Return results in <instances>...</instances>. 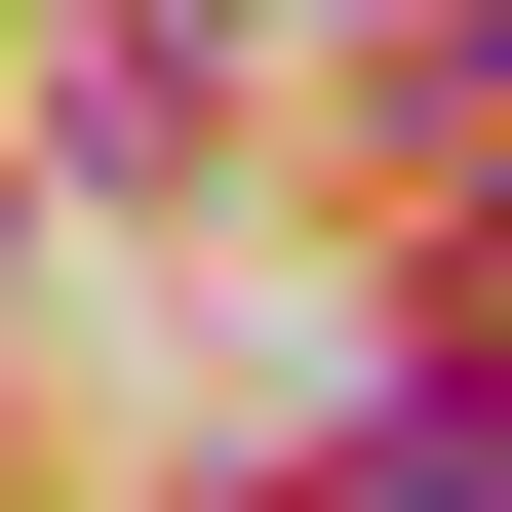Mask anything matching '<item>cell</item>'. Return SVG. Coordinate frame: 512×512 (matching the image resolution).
<instances>
[{"label":"cell","instance_id":"cell-1","mask_svg":"<svg viewBox=\"0 0 512 512\" xmlns=\"http://www.w3.org/2000/svg\"><path fill=\"white\" fill-rule=\"evenodd\" d=\"M355 512H512V394H394V473Z\"/></svg>","mask_w":512,"mask_h":512}]
</instances>
